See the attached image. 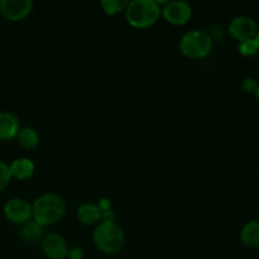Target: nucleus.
Returning <instances> with one entry per match:
<instances>
[{
  "instance_id": "f257e3e1",
  "label": "nucleus",
  "mask_w": 259,
  "mask_h": 259,
  "mask_svg": "<svg viewBox=\"0 0 259 259\" xmlns=\"http://www.w3.org/2000/svg\"><path fill=\"white\" fill-rule=\"evenodd\" d=\"M65 212V200L52 192L38 196L32 205V219L42 227L58 223L63 218Z\"/></svg>"
},
{
  "instance_id": "f03ea898",
  "label": "nucleus",
  "mask_w": 259,
  "mask_h": 259,
  "mask_svg": "<svg viewBox=\"0 0 259 259\" xmlns=\"http://www.w3.org/2000/svg\"><path fill=\"white\" fill-rule=\"evenodd\" d=\"M95 247L104 254H118L125 245V234L115 222H101L93 233Z\"/></svg>"
},
{
  "instance_id": "7ed1b4c3",
  "label": "nucleus",
  "mask_w": 259,
  "mask_h": 259,
  "mask_svg": "<svg viewBox=\"0 0 259 259\" xmlns=\"http://www.w3.org/2000/svg\"><path fill=\"white\" fill-rule=\"evenodd\" d=\"M162 8L156 0H133L125 9L126 22L137 29H146L159 20Z\"/></svg>"
},
{
  "instance_id": "20e7f679",
  "label": "nucleus",
  "mask_w": 259,
  "mask_h": 259,
  "mask_svg": "<svg viewBox=\"0 0 259 259\" xmlns=\"http://www.w3.org/2000/svg\"><path fill=\"white\" fill-rule=\"evenodd\" d=\"M211 35L205 30L192 29L185 33L179 43L180 52L190 60H201L212 51Z\"/></svg>"
},
{
  "instance_id": "39448f33",
  "label": "nucleus",
  "mask_w": 259,
  "mask_h": 259,
  "mask_svg": "<svg viewBox=\"0 0 259 259\" xmlns=\"http://www.w3.org/2000/svg\"><path fill=\"white\" fill-rule=\"evenodd\" d=\"M5 218L15 225H24L32 220V205L24 199L13 197L8 200L4 206Z\"/></svg>"
},
{
  "instance_id": "423d86ee",
  "label": "nucleus",
  "mask_w": 259,
  "mask_h": 259,
  "mask_svg": "<svg viewBox=\"0 0 259 259\" xmlns=\"http://www.w3.org/2000/svg\"><path fill=\"white\" fill-rule=\"evenodd\" d=\"M162 17L172 25H185L191 19L192 8L186 2H168L162 8Z\"/></svg>"
},
{
  "instance_id": "0eeeda50",
  "label": "nucleus",
  "mask_w": 259,
  "mask_h": 259,
  "mask_svg": "<svg viewBox=\"0 0 259 259\" xmlns=\"http://www.w3.org/2000/svg\"><path fill=\"white\" fill-rule=\"evenodd\" d=\"M33 5L32 0H2L0 13L10 22H20L32 13Z\"/></svg>"
},
{
  "instance_id": "6e6552de",
  "label": "nucleus",
  "mask_w": 259,
  "mask_h": 259,
  "mask_svg": "<svg viewBox=\"0 0 259 259\" xmlns=\"http://www.w3.org/2000/svg\"><path fill=\"white\" fill-rule=\"evenodd\" d=\"M257 32L258 27L255 20L253 18L247 17V15H239V17L233 18L229 24L230 35L238 42L254 39Z\"/></svg>"
},
{
  "instance_id": "1a4fd4ad",
  "label": "nucleus",
  "mask_w": 259,
  "mask_h": 259,
  "mask_svg": "<svg viewBox=\"0 0 259 259\" xmlns=\"http://www.w3.org/2000/svg\"><path fill=\"white\" fill-rule=\"evenodd\" d=\"M43 253L50 259H66L67 258V242L65 238L56 233L45 235L42 243H40Z\"/></svg>"
},
{
  "instance_id": "9d476101",
  "label": "nucleus",
  "mask_w": 259,
  "mask_h": 259,
  "mask_svg": "<svg viewBox=\"0 0 259 259\" xmlns=\"http://www.w3.org/2000/svg\"><path fill=\"white\" fill-rule=\"evenodd\" d=\"M20 131L17 115L9 111H0V141H12Z\"/></svg>"
},
{
  "instance_id": "9b49d317",
  "label": "nucleus",
  "mask_w": 259,
  "mask_h": 259,
  "mask_svg": "<svg viewBox=\"0 0 259 259\" xmlns=\"http://www.w3.org/2000/svg\"><path fill=\"white\" fill-rule=\"evenodd\" d=\"M101 209L99 207L98 204H93V202H85V204L80 205L76 211L78 222L86 227H93V225H98L101 223Z\"/></svg>"
},
{
  "instance_id": "f8f14e48",
  "label": "nucleus",
  "mask_w": 259,
  "mask_h": 259,
  "mask_svg": "<svg viewBox=\"0 0 259 259\" xmlns=\"http://www.w3.org/2000/svg\"><path fill=\"white\" fill-rule=\"evenodd\" d=\"M45 238V227L35 223L34 220L25 223L20 230V239L25 245H34L40 244Z\"/></svg>"
},
{
  "instance_id": "ddd939ff",
  "label": "nucleus",
  "mask_w": 259,
  "mask_h": 259,
  "mask_svg": "<svg viewBox=\"0 0 259 259\" xmlns=\"http://www.w3.org/2000/svg\"><path fill=\"white\" fill-rule=\"evenodd\" d=\"M10 166V174L12 177L15 180H19V181H25V180L30 179L34 174V163L32 162V159L25 158H17L12 162Z\"/></svg>"
},
{
  "instance_id": "4468645a",
  "label": "nucleus",
  "mask_w": 259,
  "mask_h": 259,
  "mask_svg": "<svg viewBox=\"0 0 259 259\" xmlns=\"http://www.w3.org/2000/svg\"><path fill=\"white\" fill-rule=\"evenodd\" d=\"M240 240L245 247H259V220H250L240 232Z\"/></svg>"
},
{
  "instance_id": "2eb2a0df",
  "label": "nucleus",
  "mask_w": 259,
  "mask_h": 259,
  "mask_svg": "<svg viewBox=\"0 0 259 259\" xmlns=\"http://www.w3.org/2000/svg\"><path fill=\"white\" fill-rule=\"evenodd\" d=\"M18 142L20 146L25 149H33L39 144V134L32 126H24L20 128L17 136Z\"/></svg>"
},
{
  "instance_id": "dca6fc26",
  "label": "nucleus",
  "mask_w": 259,
  "mask_h": 259,
  "mask_svg": "<svg viewBox=\"0 0 259 259\" xmlns=\"http://www.w3.org/2000/svg\"><path fill=\"white\" fill-rule=\"evenodd\" d=\"M128 3L129 2H125V0H103L100 5L106 15L113 17V15L119 14L121 12H125Z\"/></svg>"
},
{
  "instance_id": "f3484780",
  "label": "nucleus",
  "mask_w": 259,
  "mask_h": 259,
  "mask_svg": "<svg viewBox=\"0 0 259 259\" xmlns=\"http://www.w3.org/2000/svg\"><path fill=\"white\" fill-rule=\"evenodd\" d=\"M238 51H239V53L242 56L252 57V56L257 55L259 52V48L257 46V42H255L254 39H248L239 42V45H238Z\"/></svg>"
},
{
  "instance_id": "a211bd4d",
  "label": "nucleus",
  "mask_w": 259,
  "mask_h": 259,
  "mask_svg": "<svg viewBox=\"0 0 259 259\" xmlns=\"http://www.w3.org/2000/svg\"><path fill=\"white\" fill-rule=\"evenodd\" d=\"M12 174H10V166L4 161H0V192L10 184L12 181Z\"/></svg>"
},
{
  "instance_id": "6ab92c4d",
  "label": "nucleus",
  "mask_w": 259,
  "mask_h": 259,
  "mask_svg": "<svg viewBox=\"0 0 259 259\" xmlns=\"http://www.w3.org/2000/svg\"><path fill=\"white\" fill-rule=\"evenodd\" d=\"M257 85H258V82L255 78L247 77V78H244V81L242 82V89L245 91V93L254 94L255 89H257Z\"/></svg>"
},
{
  "instance_id": "aec40b11",
  "label": "nucleus",
  "mask_w": 259,
  "mask_h": 259,
  "mask_svg": "<svg viewBox=\"0 0 259 259\" xmlns=\"http://www.w3.org/2000/svg\"><path fill=\"white\" fill-rule=\"evenodd\" d=\"M83 250L80 247H72L68 248L67 258L66 259H83Z\"/></svg>"
},
{
  "instance_id": "412c9836",
  "label": "nucleus",
  "mask_w": 259,
  "mask_h": 259,
  "mask_svg": "<svg viewBox=\"0 0 259 259\" xmlns=\"http://www.w3.org/2000/svg\"><path fill=\"white\" fill-rule=\"evenodd\" d=\"M101 222H115V214L113 210H105L101 214Z\"/></svg>"
},
{
  "instance_id": "4be33fe9",
  "label": "nucleus",
  "mask_w": 259,
  "mask_h": 259,
  "mask_svg": "<svg viewBox=\"0 0 259 259\" xmlns=\"http://www.w3.org/2000/svg\"><path fill=\"white\" fill-rule=\"evenodd\" d=\"M99 207L101 209V211H105V210H110V200L109 199H101L99 202Z\"/></svg>"
},
{
  "instance_id": "5701e85b",
  "label": "nucleus",
  "mask_w": 259,
  "mask_h": 259,
  "mask_svg": "<svg viewBox=\"0 0 259 259\" xmlns=\"http://www.w3.org/2000/svg\"><path fill=\"white\" fill-rule=\"evenodd\" d=\"M254 95H255V99H257L258 103H259V82L257 85V89H255V91H254Z\"/></svg>"
},
{
  "instance_id": "b1692460",
  "label": "nucleus",
  "mask_w": 259,
  "mask_h": 259,
  "mask_svg": "<svg viewBox=\"0 0 259 259\" xmlns=\"http://www.w3.org/2000/svg\"><path fill=\"white\" fill-rule=\"evenodd\" d=\"M254 40H255V42H257V46H258V48H259V28H258L257 34H255V37H254Z\"/></svg>"
}]
</instances>
